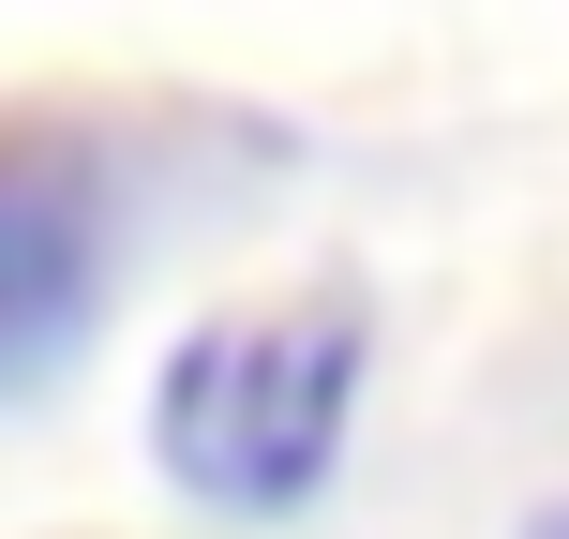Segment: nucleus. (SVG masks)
<instances>
[{"label": "nucleus", "mask_w": 569, "mask_h": 539, "mask_svg": "<svg viewBox=\"0 0 569 539\" xmlns=\"http://www.w3.org/2000/svg\"><path fill=\"white\" fill-rule=\"evenodd\" d=\"M360 375H375V315L345 285L300 300H226L150 360V465L180 510L210 525H284L330 495L345 435H360Z\"/></svg>", "instance_id": "f257e3e1"}, {"label": "nucleus", "mask_w": 569, "mask_h": 539, "mask_svg": "<svg viewBox=\"0 0 569 539\" xmlns=\"http://www.w3.org/2000/svg\"><path fill=\"white\" fill-rule=\"evenodd\" d=\"M120 270V136L90 106H0V405L90 345Z\"/></svg>", "instance_id": "f03ea898"}, {"label": "nucleus", "mask_w": 569, "mask_h": 539, "mask_svg": "<svg viewBox=\"0 0 569 539\" xmlns=\"http://www.w3.org/2000/svg\"><path fill=\"white\" fill-rule=\"evenodd\" d=\"M525 539H569V495H555V510H525Z\"/></svg>", "instance_id": "7ed1b4c3"}]
</instances>
